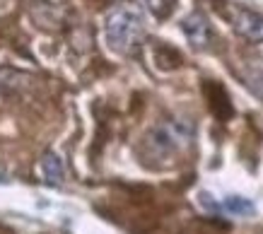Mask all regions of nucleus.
Segmentation results:
<instances>
[{
	"mask_svg": "<svg viewBox=\"0 0 263 234\" xmlns=\"http://www.w3.org/2000/svg\"><path fill=\"white\" fill-rule=\"evenodd\" d=\"M193 140V123L183 119H169L152 126L140 143V160L147 167H160Z\"/></svg>",
	"mask_w": 263,
	"mask_h": 234,
	"instance_id": "nucleus-1",
	"label": "nucleus"
},
{
	"mask_svg": "<svg viewBox=\"0 0 263 234\" xmlns=\"http://www.w3.org/2000/svg\"><path fill=\"white\" fill-rule=\"evenodd\" d=\"M106 44L116 53H133L145 39V15L138 5H119L106 17Z\"/></svg>",
	"mask_w": 263,
	"mask_h": 234,
	"instance_id": "nucleus-2",
	"label": "nucleus"
},
{
	"mask_svg": "<svg viewBox=\"0 0 263 234\" xmlns=\"http://www.w3.org/2000/svg\"><path fill=\"white\" fill-rule=\"evenodd\" d=\"M224 15V20L232 25V29L249 41H263V15L254 10L244 8L239 3H227L222 0V8H217Z\"/></svg>",
	"mask_w": 263,
	"mask_h": 234,
	"instance_id": "nucleus-3",
	"label": "nucleus"
},
{
	"mask_svg": "<svg viewBox=\"0 0 263 234\" xmlns=\"http://www.w3.org/2000/svg\"><path fill=\"white\" fill-rule=\"evenodd\" d=\"M181 29L186 34V39L191 41L193 49H205L210 39H213V29H210V22L205 20L203 12H191L181 22Z\"/></svg>",
	"mask_w": 263,
	"mask_h": 234,
	"instance_id": "nucleus-4",
	"label": "nucleus"
},
{
	"mask_svg": "<svg viewBox=\"0 0 263 234\" xmlns=\"http://www.w3.org/2000/svg\"><path fill=\"white\" fill-rule=\"evenodd\" d=\"M41 171H44V177H46V184H51V186L63 184L65 167H63L61 154H56V152H51V150H48V152L41 157Z\"/></svg>",
	"mask_w": 263,
	"mask_h": 234,
	"instance_id": "nucleus-5",
	"label": "nucleus"
},
{
	"mask_svg": "<svg viewBox=\"0 0 263 234\" xmlns=\"http://www.w3.org/2000/svg\"><path fill=\"white\" fill-rule=\"evenodd\" d=\"M220 212H230V215H237V218H247V215H254L256 205L249 198H241V196H227L222 203H220Z\"/></svg>",
	"mask_w": 263,
	"mask_h": 234,
	"instance_id": "nucleus-6",
	"label": "nucleus"
},
{
	"mask_svg": "<svg viewBox=\"0 0 263 234\" xmlns=\"http://www.w3.org/2000/svg\"><path fill=\"white\" fill-rule=\"evenodd\" d=\"M205 92H208V97L213 99L210 102V106H213V111L220 116V119H227L232 113V106H230V99H227V92H224L220 85H205Z\"/></svg>",
	"mask_w": 263,
	"mask_h": 234,
	"instance_id": "nucleus-7",
	"label": "nucleus"
},
{
	"mask_svg": "<svg viewBox=\"0 0 263 234\" xmlns=\"http://www.w3.org/2000/svg\"><path fill=\"white\" fill-rule=\"evenodd\" d=\"M145 3H147V8L152 10V15L160 17V20L172 15V10H174V5H176V0H145Z\"/></svg>",
	"mask_w": 263,
	"mask_h": 234,
	"instance_id": "nucleus-8",
	"label": "nucleus"
},
{
	"mask_svg": "<svg viewBox=\"0 0 263 234\" xmlns=\"http://www.w3.org/2000/svg\"><path fill=\"white\" fill-rule=\"evenodd\" d=\"M247 85L258 99H263V68H254L247 75Z\"/></svg>",
	"mask_w": 263,
	"mask_h": 234,
	"instance_id": "nucleus-9",
	"label": "nucleus"
}]
</instances>
